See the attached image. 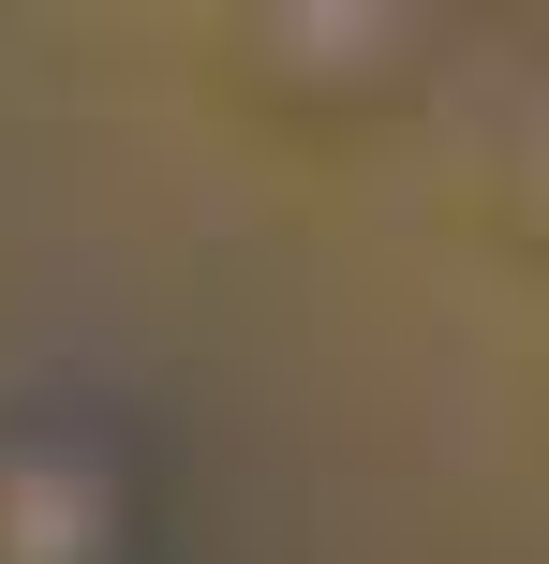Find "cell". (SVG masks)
I'll return each mask as SVG.
<instances>
[{
  "label": "cell",
  "instance_id": "cell-1",
  "mask_svg": "<svg viewBox=\"0 0 549 564\" xmlns=\"http://www.w3.org/2000/svg\"><path fill=\"white\" fill-rule=\"evenodd\" d=\"M0 564H149L134 460L75 416H15L0 431Z\"/></svg>",
  "mask_w": 549,
  "mask_h": 564
},
{
  "label": "cell",
  "instance_id": "cell-2",
  "mask_svg": "<svg viewBox=\"0 0 549 564\" xmlns=\"http://www.w3.org/2000/svg\"><path fill=\"white\" fill-rule=\"evenodd\" d=\"M253 75L283 105H386L431 75V15H253Z\"/></svg>",
  "mask_w": 549,
  "mask_h": 564
},
{
  "label": "cell",
  "instance_id": "cell-3",
  "mask_svg": "<svg viewBox=\"0 0 549 564\" xmlns=\"http://www.w3.org/2000/svg\"><path fill=\"white\" fill-rule=\"evenodd\" d=\"M520 208H535V238H549V119H535V149H520Z\"/></svg>",
  "mask_w": 549,
  "mask_h": 564
}]
</instances>
